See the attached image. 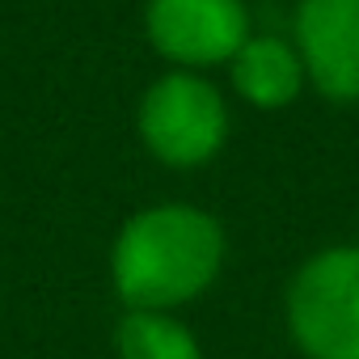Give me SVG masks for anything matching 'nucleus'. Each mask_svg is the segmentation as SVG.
Segmentation results:
<instances>
[{
  "instance_id": "1",
  "label": "nucleus",
  "mask_w": 359,
  "mask_h": 359,
  "mask_svg": "<svg viewBox=\"0 0 359 359\" xmlns=\"http://www.w3.org/2000/svg\"><path fill=\"white\" fill-rule=\"evenodd\" d=\"M224 262L220 224L191 203H161L135 212L110 250L114 292L140 309L161 313L199 296Z\"/></svg>"
},
{
  "instance_id": "2",
  "label": "nucleus",
  "mask_w": 359,
  "mask_h": 359,
  "mask_svg": "<svg viewBox=\"0 0 359 359\" xmlns=\"http://www.w3.org/2000/svg\"><path fill=\"white\" fill-rule=\"evenodd\" d=\"M135 127H140L144 148L161 165L195 169V165H208L224 148L229 102L208 76L173 68L144 89Z\"/></svg>"
},
{
  "instance_id": "3",
  "label": "nucleus",
  "mask_w": 359,
  "mask_h": 359,
  "mask_svg": "<svg viewBox=\"0 0 359 359\" xmlns=\"http://www.w3.org/2000/svg\"><path fill=\"white\" fill-rule=\"evenodd\" d=\"M287 325L309 359H359V245L321 250L296 271Z\"/></svg>"
},
{
  "instance_id": "4",
  "label": "nucleus",
  "mask_w": 359,
  "mask_h": 359,
  "mask_svg": "<svg viewBox=\"0 0 359 359\" xmlns=\"http://www.w3.org/2000/svg\"><path fill=\"white\" fill-rule=\"evenodd\" d=\"M144 34L156 55L182 72L233 64L250 39L245 0H148Z\"/></svg>"
},
{
  "instance_id": "5",
  "label": "nucleus",
  "mask_w": 359,
  "mask_h": 359,
  "mask_svg": "<svg viewBox=\"0 0 359 359\" xmlns=\"http://www.w3.org/2000/svg\"><path fill=\"white\" fill-rule=\"evenodd\" d=\"M292 43L321 97L359 102V0H296Z\"/></svg>"
},
{
  "instance_id": "6",
  "label": "nucleus",
  "mask_w": 359,
  "mask_h": 359,
  "mask_svg": "<svg viewBox=\"0 0 359 359\" xmlns=\"http://www.w3.org/2000/svg\"><path fill=\"white\" fill-rule=\"evenodd\" d=\"M229 76H233L237 97L258 110H283L309 85L296 43L279 34H250L245 47L233 55Z\"/></svg>"
},
{
  "instance_id": "7",
  "label": "nucleus",
  "mask_w": 359,
  "mask_h": 359,
  "mask_svg": "<svg viewBox=\"0 0 359 359\" xmlns=\"http://www.w3.org/2000/svg\"><path fill=\"white\" fill-rule=\"evenodd\" d=\"M114 346L123 359H199L195 334L187 325H177L165 313H140V309H131L118 321Z\"/></svg>"
}]
</instances>
